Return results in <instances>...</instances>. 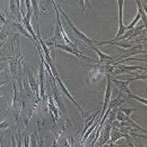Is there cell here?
Masks as SVG:
<instances>
[{
	"label": "cell",
	"instance_id": "2",
	"mask_svg": "<svg viewBox=\"0 0 147 147\" xmlns=\"http://www.w3.org/2000/svg\"><path fill=\"white\" fill-rule=\"evenodd\" d=\"M58 9H59V10H60V11L61 12V13H62L63 15V16L65 17V18L67 20V22H68L69 24V25H70V27L72 28V30H73L74 31V32H75V33L77 34V36H78L79 38H80L81 39V40H83V41L86 42L87 44H90V45H91V46H94V40H92L91 39L89 38L87 36V35H85V34H84L82 32H81L80 30H79V29L77 28V27H76V26L74 25V24L73 22H72L71 21L70 19H69V17H68V16H67L66 14L65 13V12H64L63 10V9L61 8V7H60V6H58Z\"/></svg>",
	"mask_w": 147,
	"mask_h": 147
},
{
	"label": "cell",
	"instance_id": "1",
	"mask_svg": "<svg viewBox=\"0 0 147 147\" xmlns=\"http://www.w3.org/2000/svg\"><path fill=\"white\" fill-rule=\"evenodd\" d=\"M140 79H141V80H142V79L146 80V75L138 76V77H136V78L127 80V81L119 80L114 78V77H111L110 80H112L113 82V83L117 86L118 88H119V90H121L123 93H125V94H130L131 92H130V90H129V84L130 83V82H132V81L136 80H140Z\"/></svg>",
	"mask_w": 147,
	"mask_h": 147
},
{
	"label": "cell",
	"instance_id": "3",
	"mask_svg": "<svg viewBox=\"0 0 147 147\" xmlns=\"http://www.w3.org/2000/svg\"><path fill=\"white\" fill-rule=\"evenodd\" d=\"M136 3L138 4V13L136 16L133 19L131 24L127 27V30H131L132 28H135L136 25L140 20V18L143 19L144 22V25H146V10L143 8L142 3L140 1H136Z\"/></svg>",
	"mask_w": 147,
	"mask_h": 147
},
{
	"label": "cell",
	"instance_id": "9",
	"mask_svg": "<svg viewBox=\"0 0 147 147\" xmlns=\"http://www.w3.org/2000/svg\"><path fill=\"white\" fill-rule=\"evenodd\" d=\"M15 27H16V29L17 30H18V32H20L21 33L24 34V35H26L27 37H28V38H31V37H30V34H29L28 32H27L25 30V29L24 28L23 26L22 25V24H20V23H18L15 24Z\"/></svg>",
	"mask_w": 147,
	"mask_h": 147
},
{
	"label": "cell",
	"instance_id": "6",
	"mask_svg": "<svg viewBox=\"0 0 147 147\" xmlns=\"http://www.w3.org/2000/svg\"><path fill=\"white\" fill-rule=\"evenodd\" d=\"M111 88H110V76L107 77V89L105 91V99H104V104H103V110H102V115L105 113V110L107 107V105L110 101V96H111Z\"/></svg>",
	"mask_w": 147,
	"mask_h": 147
},
{
	"label": "cell",
	"instance_id": "18",
	"mask_svg": "<svg viewBox=\"0 0 147 147\" xmlns=\"http://www.w3.org/2000/svg\"><path fill=\"white\" fill-rule=\"evenodd\" d=\"M5 83V82H0V86H1V85H4Z\"/></svg>",
	"mask_w": 147,
	"mask_h": 147
},
{
	"label": "cell",
	"instance_id": "12",
	"mask_svg": "<svg viewBox=\"0 0 147 147\" xmlns=\"http://www.w3.org/2000/svg\"><path fill=\"white\" fill-rule=\"evenodd\" d=\"M0 21H2V22H5V16H4L2 14L1 11H0Z\"/></svg>",
	"mask_w": 147,
	"mask_h": 147
},
{
	"label": "cell",
	"instance_id": "15",
	"mask_svg": "<svg viewBox=\"0 0 147 147\" xmlns=\"http://www.w3.org/2000/svg\"><path fill=\"white\" fill-rule=\"evenodd\" d=\"M4 24H5V22H2V21H0V27H2V25H3Z\"/></svg>",
	"mask_w": 147,
	"mask_h": 147
},
{
	"label": "cell",
	"instance_id": "4",
	"mask_svg": "<svg viewBox=\"0 0 147 147\" xmlns=\"http://www.w3.org/2000/svg\"><path fill=\"white\" fill-rule=\"evenodd\" d=\"M117 3L119 4V30H118V32L117 34H116V35H115L114 40L121 37L122 35H124V33L125 32L126 30H127V27H125V26L124 25V23H123V5H124V1H119V2H117Z\"/></svg>",
	"mask_w": 147,
	"mask_h": 147
},
{
	"label": "cell",
	"instance_id": "13",
	"mask_svg": "<svg viewBox=\"0 0 147 147\" xmlns=\"http://www.w3.org/2000/svg\"><path fill=\"white\" fill-rule=\"evenodd\" d=\"M24 146H25V147H29V144H28V139H27V138L26 137L25 138V140H24Z\"/></svg>",
	"mask_w": 147,
	"mask_h": 147
},
{
	"label": "cell",
	"instance_id": "17",
	"mask_svg": "<svg viewBox=\"0 0 147 147\" xmlns=\"http://www.w3.org/2000/svg\"><path fill=\"white\" fill-rule=\"evenodd\" d=\"M4 43H5V41H2V43H1V44H0V48H1V47H2V46L3 45V44H4Z\"/></svg>",
	"mask_w": 147,
	"mask_h": 147
},
{
	"label": "cell",
	"instance_id": "7",
	"mask_svg": "<svg viewBox=\"0 0 147 147\" xmlns=\"http://www.w3.org/2000/svg\"><path fill=\"white\" fill-rule=\"evenodd\" d=\"M119 70H117L115 71V75L116 74H119L124 73V72H128L130 71H136L138 69H142V70L146 71V69L143 68L141 66H135V65H130V66H127V65H122V66L119 67Z\"/></svg>",
	"mask_w": 147,
	"mask_h": 147
},
{
	"label": "cell",
	"instance_id": "8",
	"mask_svg": "<svg viewBox=\"0 0 147 147\" xmlns=\"http://www.w3.org/2000/svg\"><path fill=\"white\" fill-rule=\"evenodd\" d=\"M91 48L93 49L96 52V54L98 55V56H99V63L107 62V61H108V60H112L113 59V57H110V56H109V55H107V54L103 53L102 51L98 49H97L96 47H94V46H92Z\"/></svg>",
	"mask_w": 147,
	"mask_h": 147
},
{
	"label": "cell",
	"instance_id": "5",
	"mask_svg": "<svg viewBox=\"0 0 147 147\" xmlns=\"http://www.w3.org/2000/svg\"><path fill=\"white\" fill-rule=\"evenodd\" d=\"M56 47H57V48H60L61 49H63V50L65 51V52H69V53L72 54V55H75L76 57H77L80 59H85V60H90V61H93V62H97V61H96V60H92V59L89 58V57L83 55L80 52H79V51L77 50V49H72L71 47H68V46H65V45H61V44H57V45H56Z\"/></svg>",
	"mask_w": 147,
	"mask_h": 147
},
{
	"label": "cell",
	"instance_id": "11",
	"mask_svg": "<svg viewBox=\"0 0 147 147\" xmlns=\"http://www.w3.org/2000/svg\"><path fill=\"white\" fill-rule=\"evenodd\" d=\"M10 127V124H8L6 121H3L0 123V129H5Z\"/></svg>",
	"mask_w": 147,
	"mask_h": 147
},
{
	"label": "cell",
	"instance_id": "16",
	"mask_svg": "<svg viewBox=\"0 0 147 147\" xmlns=\"http://www.w3.org/2000/svg\"><path fill=\"white\" fill-rule=\"evenodd\" d=\"M13 147H16V143H15V140H14L13 138Z\"/></svg>",
	"mask_w": 147,
	"mask_h": 147
},
{
	"label": "cell",
	"instance_id": "10",
	"mask_svg": "<svg viewBox=\"0 0 147 147\" xmlns=\"http://www.w3.org/2000/svg\"><path fill=\"white\" fill-rule=\"evenodd\" d=\"M129 96L131 97V98H133V99H136V100L139 101L140 102H141V103L144 104L145 105H146V99H142V98H140V97L138 96L133 95V94H129Z\"/></svg>",
	"mask_w": 147,
	"mask_h": 147
},
{
	"label": "cell",
	"instance_id": "14",
	"mask_svg": "<svg viewBox=\"0 0 147 147\" xmlns=\"http://www.w3.org/2000/svg\"><path fill=\"white\" fill-rule=\"evenodd\" d=\"M18 147H21V138L19 137V139H18Z\"/></svg>",
	"mask_w": 147,
	"mask_h": 147
}]
</instances>
